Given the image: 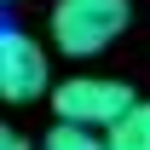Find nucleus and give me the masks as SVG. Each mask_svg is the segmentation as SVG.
<instances>
[{"label": "nucleus", "mask_w": 150, "mask_h": 150, "mask_svg": "<svg viewBox=\"0 0 150 150\" xmlns=\"http://www.w3.org/2000/svg\"><path fill=\"white\" fill-rule=\"evenodd\" d=\"M40 150H110V144H104V133H93V127L58 121V127L46 133V144H40Z\"/></svg>", "instance_id": "5"}, {"label": "nucleus", "mask_w": 150, "mask_h": 150, "mask_svg": "<svg viewBox=\"0 0 150 150\" xmlns=\"http://www.w3.org/2000/svg\"><path fill=\"white\" fill-rule=\"evenodd\" d=\"M52 87V64H46V46L29 40L23 29H6L0 35V98L6 104H29Z\"/></svg>", "instance_id": "3"}, {"label": "nucleus", "mask_w": 150, "mask_h": 150, "mask_svg": "<svg viewBox=\"0 0 150 150\" xmlns=\"http://www.w3.org/2000/svg\"><path fill=\"white\" fill-rule=\"evenodd\" d=\"M127 0H58L52 6V40L64 58H93L127 29Z\"/></svg>", "instance_id": "1"}, {"label": "nucleus", "mask_w": 150, "mask_h": 150, "mask_svg": "<svg viewBox=\"0 0 150 150\" xmlns=\"http://www.w3.org/2000/svg\"><path fill=\"white\" fill-rule=\"evenodd\" d=\"M110 150H150V104H133L110 133H104Z\"/></svg>", "instance_id": "4"}, {"label": "nucleus", "mask_w": 150, "mask_h": 150, "mask_svg": "<svg viewBox=\"0 0 150 150\" xmlns=\"http://www.w3.org/2000/svg\"><path fill=\"white\" fill-rule=\"evenodd\" d=\"M133 104H139L133 87L115 81V75H69V81L52 87V115L75 121V127H93V133H110Z\"/></svg>", "instance_id": "2"}, {"label": "nucleus", "mask_w": 150, "mask_h": 150, "mask_svg": "<svg viewBox=\"0 0 150 150\" xmlns=\"http://www.w3.org/2000/svg\"><path fill=\"white\" fill-rule=\"evenodd\" d=\"M0 150H29V139H23V133H12V127H6V133H0Z\"/></svg>", "instance_id": "6"}]
</instances>
